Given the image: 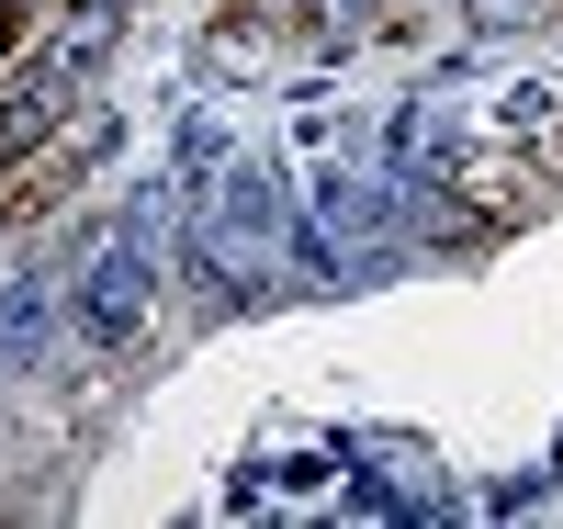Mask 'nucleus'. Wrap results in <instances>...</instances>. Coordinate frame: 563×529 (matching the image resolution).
<instances>
[{
    "mask_svg": "<svg viewBox=\"0 0 563 529\" xmlns=\"http://www.w3.org/2000/svg\"><path fill=\"white\" fill-rule=\"evenodd\" d=\"M462 12H474V23H541L552 0H462Z\"/></svg>",
    "mask_w": 563,
    "mask_h": 529,
    "instance_id": "nucleus-2",
    "label": "nucleus"
},
{
    "mask_svg": "<svg viewBox=\"0 0 563 529\" xmlns=\"http://www.w3.org/2000/svg\"><path fill=\"white\" fill-rule=\"evenodd\" d=\"M530 158H541V169L563 180V113H541V124H530Z\"/></svg>",
    "mask_w": 563,
    "mask_h": 529,
    "instance_id": "nucleus-3",
    "label": "nucleus"
},
{
    "mask_svg": "<svg viewBox=\"0 0 563 529\" xmlns=\"http://www.w3.org/2000/svg\"><path fill=\"white\" fill-rule=\"evenodd\" d=\"M147 305H158V282H147V260H135V236H102L90 271H79V327L90 339H135Z\"/></svg>",
    "mask_w": 563,
    "mask_h": 529,
    "instance_id": "nucleus-1",
    "label": "nucleus"
}]
</instances>
